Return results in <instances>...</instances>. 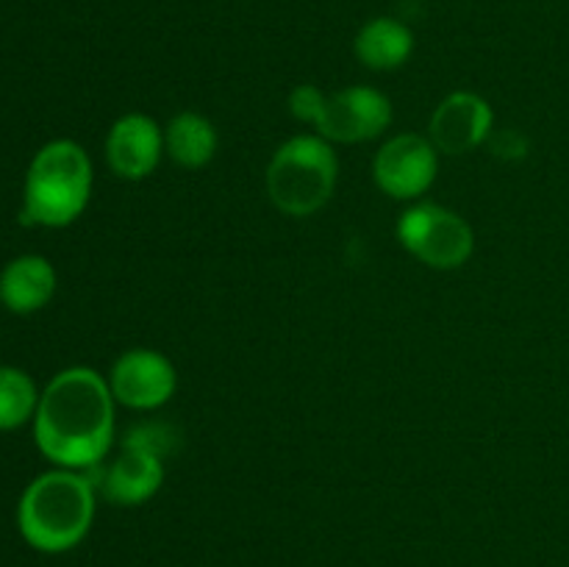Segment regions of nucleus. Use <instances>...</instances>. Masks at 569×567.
<instances>
[{"mask_svg": "<svg viewBox=\"0 0 569 567\" xmlns=\"http://www.w3.org/2000/svg\"><path fill=\"white\" fill-rule=\"evenodd\" d=\"M114 395L92 367L56 372L39 395L33 439L48 461L64 470H92L114 442Z\"/></svg>", "mask_w": 569, "mask_h": 567, "instance_id": "nucleus-1", "label": "nucleus"}, {"mask_svg": "<svg viewBox=\"0 0 569 567\" xmlns=\"http://www.w3.org/2000/svg\"><path fill=\"white\" fill-rule=\"evenodd\" d=\"M98 509V484L81 470H56L33 478L17 504V528L39 554H67L87 539Z\"/></svg>", "mask_w": 569, "mask_h": 567, "instance_id": "nucleus-2", "label": "nucleus"}, {"mask_svg": "<svg viewBox=\"0 0 569 567\" xmlns=\"http://www.w3.org/2000/svg\"><path fill=\"white\" fill-rule=\"evenodd\" d=\"M92 161L72 139H53L31 159L22 187V222L64 228L83 215L92 195Z\"/></svg>", "mask_w": 569, "mask_h": 567, "instance_id": "nucleus-3", "label": "nucleus"}, {"mask_svg": "<svg viewBox=\"0 0 569 567\" xmlns=\"http://www.w3.org/2000/svg\"><path fill=\"white\" fill-rule=\"evenodd\" d=\"M339 159L320 133H298L272 153L267 167V195L289 217L317 215L331 200Z\"/></svg>", "mask_w": 569, "mask_h": 567, "instance_id": "nucleus-4", "label": "nucleus"}, {"mask_svg": "<svg viewBox=\"0 0 569 567\" xmlns=\"http://www.w3.org/2000/svg\"><path fill=\"white\" fill-rule=\"evenodd\" d=\"M398 239L415 259L433 270H456L476 250L470 222L439 203H415L398 220Z\"/></svg>", "mask_w": 569, "mask_h": 567, "instance_id": "nucleus-5", "label": "nucleus"}, {"mask_svg": "<svg viewBox=\"0 0 569 567\" xmlns=\"http://www.w3.org/2000/svg\"><path fill=\"white\" fill-rule=\"evenodd\" d=\"M392 100L376 87H348L322 94L315 111L317 133L328 142H370L392 126Z\"/></svg>", "mask_w": 569, "mask_h": 567, "instance_id": "nucleus-6", "label": "nucleus"}, {"mask_svg": "<svg viewBox=\"0 0 569 567\" xmlns=\"http://www.w3.org/2000/svg\"><path fill=\"white\" fill-rule=\"evenodd\" d=\"M439 172V150L420 133H398L372 159L378 189L395 200H417L433 187Z\"/></svg>", "mask_w": 569, "mask_h": 567, "instance_id": "nucleus-7", "label": "nucleus"}, {"mask_svg": "<svg viewBox=\"0 0 569 567\" xmlns=\"http://www.w3.org/2000/svg\"><path fill=\"white\" fill-rule=\"evenodd\" d=\"M109 387L117 404L137 411H153L176 395L178 372L176 365L159 350L131 348L111 367Z\"/></svg>", "mask_w": 569, "mask_h": 567, "instance_id": "nucleus-8", "label": "nucleus"}, {"mask_svg": "<svg viewBox=\"0 0 569 567\" xmlns=\"http://www.w3.org/2000/svg\"><path fill=\"white\" fill-rule=\"evenodd\" d=\"M492 106L476 92H450L433 109L428 122V139L445 156H461L481 148L492 137Z\"/></svg>", "mask_w": 569, "mask_h": 567, "instance_id": "nucleus-9", "label": "nucleus"}, {"mask_svg": "<svg viewBox=\"0 0 569 567\" xmlns=\"http://www.w3.org/2000/svg\"><path fill=\"white\" fill-rule=\"evenodd\" d=\"M161 156H164V131L153 117L131 111L109 128L106 161L114 176L126 181H142L159 167Z\"/></svg>", "mask_w": 569, "mask_h": 567, "instance_id": "nucleus-10", "label": "nucleus"}, {"mask_svg": "<svg viewBox=\"0 0 569 567\" xmlns=\"http://www.w3.org/2000/svg\"><path fill=\"white\" fill-rule=\"evenodd\" d=\"M164 484V456L122 439V450L100 476V493L114 506H142Z\"/></svg>", "mask_w": 569, "mask_h": 567, "instance_id": "nucleus-11", "label": "nucleus"}, {"mask_svg": "<svg viewBox=\"0 0 569 567\" xmlns=\"http://www.w3.org/2000/svg\"><path fill=\"white\" fill-rule=\"evenodd\" d=\"M56 281L53 265L44 256H17L0 272V304L14 315H33L53 300Z\"/></svg>", "mask_w": 569, "mask_h": 567, "instance_id": "nucleus-12", "label": "nucleus"}, {"mask_svg": "<svg viewBox=\"0 0 569 567\" xmlns=\"http://www.w3.org/2000/svg\"><path fill=\"white\" fill-rule=\"evenodd\" d=\"M353 50L367 70H398L415 53V33L398 17H372L356 33Z\"/></svg>", "mask_w": 569, "mask_h": 567, "instance_id": "nucleus-13", "label": "nucleus"}, {"mask_svg": "<svg viewBox=\"0 0 569 567\" xmlns=\"http://www.w3.org/2000/svg\"><path fill=\"white\" fill-rule=\"evenodd\" d=\"M217 128L198 111H181L164 128V153L187 170H200L217 156Z\"/></svg>", "mask_w": 569, "mask_h": 567, "instance_id": "nucleus-14", "label": "nucleus"}, {"mask_svg": "<svg viewBox=\"0 0 569 567\" xmlns=\"http://www.w3.org/2000/svg\"><path fill=\"white\" fill-rule=\"evenodd\" d=\"M39 389L20 367L0 365V431H14L33 420L39 406Z\"/></svg>", "mask_w": 569, "mask_h": 567, "instance_id": "nucleus-15", "label": "nucleus"}]
</instances>
